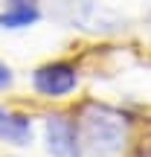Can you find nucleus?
I'll list each match as a JSON object with an SVG mask.
<instances>
[{"label": "nucleus", "instance_id": "f257e3e1", "mask_svg": "<svg viewBox=\"0 0 151 157\" xmlns=\"http://www.w3.org/2000/svg\"><path fill=\"white\" fill-rule=\"evenodd\" d=\"M78 134L90 157H116L128 146V119L111 105H90L81 113Z\"/></svg>", "mask_w": 151, "mask_h": 157}, {"label": "nucleus", "instance_id": "f03ea898", "mask_svg": "<svg viewBox=\"0 0 151 157\" xmlns=\"http://www.w3.org/2000/svg\"><path fill=\"white\" fill-rule=\"evenodd\" d=\"M55 15L67 26L90 35H116L128 26V21L119 12L99 0H55Z\"/></svg>", "mask_w": 151, "mask_h": 157}, {"label": "nucleus", "instance_id": "7ed1b4c3", "mask_svg": "<svg viewBox=\"0 0 151 157\" xmlns=\"http://www.w3.org/2000/svg\"><path fill=\"white\" fill-rule=\"evenodd\" d=\"M44 140H47V151L50 157H81V134L78 125L64 113H52L44 119Z\"/></svg>", "mask_w": 151, "mask_h": 157}, {"label": "nucleus", "instance_id": "20e7f679", "mask_svg": "<svg viewBox=\"0 0 151 157\" xmlns=\"http://www.w3.org/2000/svg\"><path fill=\"white\" fill-rule=\"evenodd\" d=\"M32 87L35 93L50 96V99H61V96L73 93L78 87V70L67 61H52L44 64L32 73Z\"/></svg>", "mask_w": 151, "mask_h": 157}, {"label": "nucleus", "instance_id": "39448f33", "mask_svg": "<svg viewBox=\"0 0 151 157\" xmlns=\"http://www.w3.org/2000/svg\"><path fill=\"white\" fill-rule=\"evenodd\" d=\"M41 21L38 0H9L6 9L0 12V26L3 29H26Z\"/></svg>", "mask_w": 151, "mask_h": 157}, {"label": "nucleus", "instance_id": "423d86ee", "mask_svg": "<svg viewBox=\"0 0 151 157\" xmlns=\"http://www.w3.org/2000/svg\"><path fill=\"white\" fill-rule=\"evenodd\" d=\"M0 140L12 143V146H29L32 143V122H29V117L0 108Z\"/></svg>", "mask_w": 151, "mask_h": 157}, {"label": "nucleus", "instance_id": "0eeeda50", "mask_svg": "<svg viewBox=\"0 0 151 157\" xmlns=\"http://www.w3.org/2000/svg\"><path fill=\"white\" fill-rule=\"evenodd\" d=\"M12 82H15V76H12V70L6 67L3 61H0V90H6V87H12Z\"/></svg>", "mask_w": 151, "mask_h": 157}, {"label": "nucleus", "instance_id": "6e6552de", "mask_svg": "<svg viewBox=\"0 0 151 157\" xmlns=\"http://www.w3.org/2000/svg\"><path fill=\"white\" fill-rule=\"evenodd\" d=\"M142 157H151V140H148V146L142 148Z\"/></svg>", "mask_w": 151, "mask_h": 157}, {"label": "nucleus", "instance_id": "1a4fd4ad", "mask_svg": "<svg viewBox=\"0 0 151 157\" xmlns=\"http://www.w3.org/2000/svg\"><path fill=\"white\" fill-rule=\"evenodd\" d=\"M145 17H148V23H151V9H148V15H145Z\"/></svg>", "mask_w": 151, "mask_h": 157}]
</instances>
